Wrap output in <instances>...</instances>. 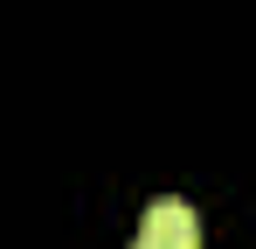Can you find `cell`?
<instances>
[{"label":"cell","mask_w":256,"mask_h":249,"mask_svg":"<svg viewBox=\"0 0 256 249\" xmlns=\"http://www.w3.org/2000/svg\"><path fill=\"white\" fill-rule=\"evenodd\" d=\"M132 249H160V242H146V236H138V242H132Z\"/></svg>","instance_id":"obj_2"},{"label":"cell","mask_w":256,"mask_h":249,"mask_svg":"<svg viewBox=\"0 0 256 249\" xmlns=\"http://www.w3.org/2000/svg\"><path fill=\"white\" fill-rule=\"evenodd\" d=\"M138 236L160 242V249H194V242H201V214L166 194V201H152L146 214H138Z\"/></svg>","instance_id":"obj_1"}]
</instances>
